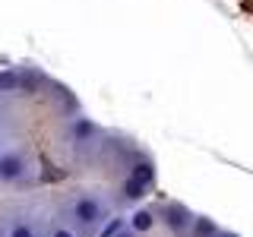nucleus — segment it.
<instances>
[{
    "label": "nucleus",
    "instance_id": "1a4fd4ad",
    "mask_svg": "<svg viewBox=\"0 0 253 237\" xmlns=\"http://www.w3.org/2000/svg\"><path fill=\"white\" fill-rule=\"evenodd\" d=\"M95 133V126L89 123V120H83V117H79V120L73 123V136H76V142H83V139H89Z\"/></svg>",
    "mask_w": 253,
    "mask_h": 237
},
{
    "label": "nucleus",
    "instance_id": "9d476101",
    "mask_svg": "<svg viewBox=\"0 0 253 237\" xmlns=\"http://www.w3.org/2000/svg\"><path fill=\"white\" fill-rule=\"evenodd\" d=\"M215 234V225H212L209 218H200L196 221V237H212Z\"/></svg>",
    "mask_w": 253,
    "mask_h": 237
},
{
    "label": "nucleus",
    "instance_id": "ddd939ff",
    "mask_svg": "<svg viewBox=\"0 0 253 237\" xmlns=\"http://www.w3.org/2000/svg\"><path fill=\"white\" fill-rule=\"evenodd\" d=\"M114 237H136V231H133V228H130V231H124V228H121V231H117Z\"/></svg>",
    "mask_w": 253,
    "mask_h": 237
},
{
    "label": "nucleus",
    "instance_id": "39448f33",
    "mask_svg": "<svg viewBox=\"0 0 253 237\" xmlns=\"http://www.w3.org/2000/svg\"><path fill=\"white\" fill-rule=\"evenodd\" d=\"M130 177H133V180H139L142 187H149V184L155 180V168H152L149 161H136V164H133V171H130Z\"/></svg>",
    "mask_w": 253,
    "mask_h": 237
},
{
    "label": "nucleus",
    "instance_id": "9b49d317",
    "mask_svg": "<svg viewBox=\"0 0 253 237\" xmlns=\"http://www.w3.org/2000/svg\"><path fill=\"white\" fill-rule=\"evenodd\" d=\"M121 228H124V218H111L108 225L101 228V234H98V237H114L117 231H121Z\"/></svg>",
    "mask_w": 253,
    "mask_h": 237
},
{
    "label": "nucleus",
    "instance_id": "f257e3e1",
    "mask_svg": "<svg viewBox=\"0 0 253 237\" xmlns=\"http://www.w3.org/2000/svg\"><path fill=\"white\" fill-rule=\"evenodd\" d=\"M70 215H73V221L79 228H92L105 215V205H101V199H95V196H79L73 202V209H70Z\"/></svg>",
    "mask_w": 253,
    "mask_h": 237
},
{
    "label": "nucleus",
    "instance_id": "7ed1b4c3",
    "mask_svg": "<svg viewBox=\"0 0 253 237\" xmlns=\"http://www.w3.org/2000/svg\"><path fill=\"white\" fill-rule=\"evenodd\" d=\"M19 85H22V76H19V70H16V67L0 70V95H13V92H19Z\"/></svg>",
    "mask_w": 253,
    "mask_h": 237
},
{
    "label": "nucleus",
    "instance_id": "20e7f679",
    "mask_svg": "<svg viewBox=\"0 0 253 237\" xmlns=\"http://www.w3.org/2000/svg\"><path fill=\"white\" fill-rule=\"evenodd\" d=\"M165 221H168V225L174 228V231H184V228L190 225V212L184 209V205H168V209H165Z\"/></svg>",
    "mask_w": 253,
    "mask_h": 237
},
{
    "label": "nucleus",
    "instance_id": "6e6552de",
    "mask_svg": "<svg viewBox=\"0 0 253 237\" xmlns=\"http://www.w3.org/2000/svg\"><path fill=\"white\" fill-rule=\"evenodd\" d=\"M142 193H146V187H142L139 180H133V177L124 180V196H126V199H139Z\"/></svg>",
    "mask_w": 253,
    "mask_h": 237
},
{
    "label": "nucleus",
    "instance_id": "f8f14e48",
    "mask_svg": "<svg viewBox=\"0 0 253 237\" xmlns=\"http://www.w3.org/2000/svg\"><path fill=\"white\" fill-rule=\"evenodd\" d=\"M51 237H76L73 231H70V228H57V231H54Z\"/></svg>",
    "mask_w": 253,
    "mask_h": 237
},
{
    "label": "nucleus",
    "instance_id": "4468645a",
    "mask_svg": "<svg viewBox=\"0 0 253 237\" xmlns=\"http://www.w3.org/2000/svg\"><path fill=\"white\" fill-rule=\"evenodd\" d=\"M225 237H234V234H225Z\"/></svg>",
    "mask_w": 253,
    "mask_h": 237
},
{
    "label": "nucleus",
    "instance_id": "f03ea898",
    "mask_svg": "<svg viewBox=\"0 0 253 237\" xmlns=\"http://www.w3.org/2000/svg\"><path fill=\"white\" fill-rule=\"evenodd\" d=\"M29 174V164L19 152H0V180L3 184H16Z\"/></svg>",
    "mask_w": 253,
    "mask_h": 237
},
{
    "label": "nucleus",
    "instance_id": "423d86ee",
    "mask_svg": "<svg viewBox=\"0 0 253 237\" xmlns=\"http://www.w3.org/2000/svg\"><path fill=\"white\" fill-rule=\"evenodd\" d=\"M152 221H155L152 209H139V212H133V218H130V228L139 234V231H149V228H152Z\"/></svg>",
    "mask_w": 253,
    "mask_h": 237
},
{
    "label": "nucleus",
    "instance_id": "0eeeda50",
    "mask_svg": "<svg viewBox=\"0 0 253 237\" xmlns=\"http://www.w3.org/2000/svg\"><path fill=\"white\" fill-rule=\"evenodd\" d=\"M6 237H38V234H35V228H32L29 221H10Z\"/></svg>",
    "mask_w": 253,
    "mask_h": 237
}]
</instances>
